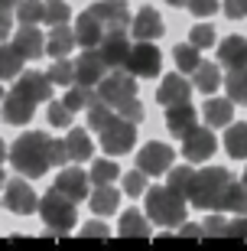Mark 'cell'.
<instances>
[{
	"mask_svg": "<svg viewBox=\"0 0 247 251\" xmlns=\"http://www.w3.org/2000/svg\"><path fill=\"white\" fill-rule=\"evenodd\" d=\"M176 160V150L169 147V144H163V140H150V144H143L137 153V170H143L147 176H159V173H166V170L173 167Z\"/></svg>",
	"mask_w": 247,
	"mask_h": 251,
	"instance_id": "cell-8",
	"label": "cell"
},
{
	"mask_svg": "<svg viewBox=\"0 0 247 251\" xmlns=\"http://www.w3.org/2000/svg\"><path fill=\"white\" fill-rule=\"evenodd\" d=\"M120 176V167L114 163V160H94L91 163V173H88V179H94V183H114V179Z\"/></svg>",
	"mask_w": 247,
	"mask_h": 251,
	"instance_id": "cell-38",
	"label": "cell"
},
{
	"mask_svg": "<svg viewBox=\"0 0 247 251\" xmlns=\"http://www.w3.org/2000/svg\"><path fill=\"white\" fill-rule=\"evenodd\" d=\"M91 13L101 20L104 33H114V29H127L130 26L127 0H98V3H91Z\"/></svg>",
	"mask_w": 247,
	"mask_h": 251,
	"instance_id": "cell-11",
	"label": "cell"
},
{
	"mask_svg": "<svg viewBox=\"0 0 247 251\" xmlns=\"http://www.w3.org/2000/svg\"><path fill=\"white\" fill-rule=\"evenodd\" d=\"M185 196L173 193L169 186H150L147 193V219L153 225H163V228H173V225L185 222Z\"/></svg>",
	"mask_w": 247,
	"mask_h": 251,
	"instance_id": "cell-3",
	"label": "cell"
},
{
	"mask_svg": "<svg viewBox=\"0 0 247 251\" xmlns=\"http://www.w3.org/2000/svg\"><path fill=\"white\" fill-rule=\"evenodd\" d=\"M10 29H13V17H10V7H0V43L10 36Z\"/></svg>",
	"mask_w": 247,
	"mask_h": 251,
	"instance_id": "cell-50",
	"label": "cell"
},
{
	"mask_svg": "<svg viewBox=\"0 0 247 251\" xmlns=\"http://www.w3.org/2000/svg\"><path fill=\"white\" fill-rule=\"evenodd\" d=\"M3 183H7V176H3V170H0V189H3Z\"/></svg>",
	"mask_w": 247,
	"mask_h": 251,
	"instance_id": "cell-56",
	"label": "cell"
},
{
	"mask_svg": "<svg viewBox=\"0 0 247 251\" xmlns=\"http://www.w3.org/2000/svg\"><path fill=\"white\" fill-rule=\"evenodd\" d=\"M101 36H104V26H101V20L91 13V7L82 10L78 13V20H75V43L82 49H91L101 43Z\"/></svg>",
	"mask_w": 247,
	"mask_h": 251,
	"instance_id": "cell-18",
	"label": "cell"
},
{
	"mask_svg": "<svg viewBox=\"0 0 247 251\" xmlns=\"http://www.w3.org/2000/svg\"><path fill=\"white\" fill-rule=\"evenodd\" d=\"M202 235H211V238H218V235H228V219L225 215H208L205 222H202Z\"/></svg>",
	"mask_w": 247,
	"mask_h": 251,
	"instance_id": "cell-46",
	"label": "cell"
},
{
	"mask_svg": "<svg viewBox=\"0 0 247 251\" xmlns=\"http://www.w3.org/2000/svg\"><path fill=\"white\" fill-rule=\"evenodd\" d=\"M117 205H120V193L111 183H101L91 193V212L94 215H111V212H117Z\"/></svg>",
	"mask_w": 247,
	"mask_h": 251,
	"instance_id": "cell-27",
	"label": "cell"
},
{
	"mask_svg": "<svg viewBox=\"0 0 247 251\" xmlns=\"http://www.w3.org/2000/svg\"><path fill=\"white\" fill-rule=\"evenodd\" d=\"M120 235H127V238H147L150 235V219L140 209H127V212L120 215Z\"/></svg>",
	"mask_w": 247,
	"mask_h": 251,
	"instance_id": "cell-30",
	"label": "cell"
},
{
	"mask_svg": "<svg viewBox=\"0 0 247 251\" xmlns=\"http://www.w3.org/2000/svg\"><path fill=\"white\" fill-rule=\"evenodd\" d=\"M3 160H7V144L0 140V163H3Z\"/></svg>",
	"mask_w": 247,
	"mask_h": 251,
	"instance_id": "cell-55",
	"label": "cell"
},
{
	"mask_svg": "<svg viewBox=\"0 0 247 251\" xmlns=\"http://www.w3.org/2000/svg\"><path fill=\"white\" fill-rule=\"evenodd\" d=\"M13 46H17L26 59L46 56V39H43V33L36 29V23H20L17 36H13Z\"/></svg>",
	"mask_w": 247,
	"mask_h": 251,
	"instance_id": "cell-20",
	"label": "cell"
},
{
	"mask_svg": "<svg viewBox=\"0 0 247 251\" xmlns=\"http://www.w3.org/2000/svg\"><path fill=\"white\" fill-rule=\"evenodd\" d=\"M55 189L62 196H68L72 202H82V199H88V173L78 170V167L62 170V173L55 176Z\"/></svg>",
	"mask_w": 247,
	"mask_h": 251,
	"instance_id": "cell-17",
	"label": "cell"
},
{
	"mask_svg": "<svg viewBox=\"0 0 247 251\" xmlns=\"http://www.w3.org/2000/svg\"><path fill=\"white\" fill-rule=\"evenodd\" d=\"M218 62L228 69L247 65V36H225L218 43Z\"/></svg>",
	"mask_w": 247,
	"mask_h": 251,
	"instance_id": "cell-22",
	"label": "cell"
},
{
	"mask_svg": "<svg viewBox=\"0 0 247 251\" xmlns=\"http://www.w3.org/2000/svg\"><path fill=\"white\" fill-rule=\"evenodd\" d=\"M218 209H231V212H238V215H247V186L244 183H238V179L231 176V183H228V189H225V196H221Z\"/></svg>",
	"mask_w": 247,
	"mask_h": 251,
	"instance_id": "cell-31",
	"label": "cell"
},
{
	"mask_svg": "<svg viewBox=\"0 0 247 251\" xmlns=\"http://www.w3.org/2000/svg\"><path fill=\"white\" fill-rule=\"evenodd\" d=\"M65 153H68V160H88L94 153V144H91V137H88V130H82V127H72L68 134H65Z\"/></svg>",
	"mask_w": 247,
	"mask_h": 251,
	"instance_id": "cell-25",
	"label": "cell"
},
{
	"mask_svg": "<svg viewBox=\"0 0 247 251\" xmlns=\"http://www.w3.org/2000/svg\"><path fill=\"white\" fill-rule=\"evenodd\" d=\"M124 69L130 75H137V78H153L163 69V52L153 46V39H137V46H130L127 52Z\"/></svg>",
	"mask_w": 247,
	"mask_h": 251,
	"instance_id": "cell-7",
	"label": "cell"
},
{
	"mask_svg": "<svg viewBox=\"0 0 247 251\" xmlns=\"http://www.w3.org/2000/svg\"><path fill=\"white\" fill-rule=\"evenodd\" d=\"M94 49H98L101 62L108 65V69H117V65L127 62L130 43H127V36H124V29H114V33H104V36H101V43Z\"/></svg>",
	"mask_w": 247,
	"mask_h": 251,
	"instance_id": "cell-12",
	"label": "cell"
},
{
	"mask_svg": "<svg viewBox=\"0 0 247 251\" xmlns=\"http://www.w3.org/2000/svg\"><path fill=\"white\" fill-rule=\"evenodd\" d=\"M94 92H98L101 101L117 104L120 98H130V95H137V75H130L124 65H117V69H108V72L101 75V82L94 85Z\"/></svg>",
	"mask_w": 247,
	"mask_h": 251,
	"instance_id": "cell-6",
	"label": "cell"
},
{
	"mask_svg": "<svg viewBox=\"0 0 247 251\" xmlns=\"http://www.w3.org/2000/svg\"><path fill=\"white\" fill-rule=\"evenodd\" d=\"M39 215H43V222H46L49 232L55 235H65V232H72V225L75 219H78V212H75V202L68 199V196H62L59 189H49L43 199H39Z\"/></svg>",
	"mask_w": 247,
	"mask_h": 251,
	"instance_id": "cell-4",
	"label": "cell"
},
{
	"mask_svg": "<svg viewBox=\"0 0 247 251\" xmlns=\"http://www.w3.org/2000/svg\"><path fill=\"white\" fill-rule=\"evenodd\" d=\"M98 134H101V150L111 153V157H120V153H127V150L137 144V124L124 121V118H117V114H114Z\"/></svg>",
	"mask_w": 247,
	"mask_h": 251,
	"instance_id": "cell-5",
	"label": "cell"
},
{
	"mask_svg": "<svg viewBox=\"0 0 247 251\" xmlns=\"http://www.w3.org/2000/svg\"><path fill=\"white\" fill-rule=\"evenodd\" d=\"M82 235H85V238H104V235H108V225L94 219V222H88V225L82 228Z\"/></svg>",
	"mask_w": 247,
	"mask_h": 251,
	"instance_id": "cell-49",
	"label": "cell"
},
{
	"mask_svg": "<svg viewBox=\"0 0 247 251\" xmlns=\"http://www.w3.org/2000/svg\"><path fill=\"white\" fill-rule=\"evenodd\" d=\"M75 85H88V88H94V85L101 82V75L108 72V65L101 62V56H98V49H85L82 56L75 59Z\"/></svg>",
	"mask_w": 247,
	"mask_h": 251,
	"instance_id": "cell-13",
	"label": "cell"
},
{
	"mask_svg": "<svg viewBox=\"0 0 247 251\" xmlns=\"http://www.w3.org/2000/svg\"><path fill=\"white\" fill-rule=\"evenodd\" d=\"M124 193L127 196H143L147 193V173H143V170H130V173H124Z\"/></svg>",
	"mask_w": 247,
	"mask_h": 251,
	"instance_id": "cell-43",
	"label": "cell"
},
{
	"mask_svg": "<svg viewBox=\"0 0 247 251\" xmlns=\"http://www.w3.org/2000/svg\"><path fill=\"white\" fill-rule=\"evenodd\" d=\"M179 232H182L185 238H195V235H202V225H192V222H179Z\"/></svg>",
	"mask_w": 247,
	"mask_h": 251,
	"instance_id": "cell-52",
	"label": "cell"
},
{
	"mask_svg": "<svg viewBox=\"0 0 247 251\" xmlns=\"http://www.w3.org/2000/svg\"><path fill=\"white\" fill-rule=\"evenodd\" d=\"M166 173H169V183H166V186L173 189V193H179V196L189 193V183H192V173H195L192 167H176V170L169 167Z\"/></svg>",
	"mask_w": 247,
	"mask_h": 251,
	"instance_id": "cell-39",
	"label": "cell"
},
{
	"mask_svg": "<svg viewBox=\"0 0 247 251\" xmlns=\"http://www.w3.org/2000/svg\"><path fill=\"white\" fill-rule=\"evenodd\" d=\"M241 183H244V186H247V167H244V176H241Z\"/></svg>",
	"mask_w": 247,
	"mask_h": 251,
	"instance_id": "cell-57",
	"label": "cell"
},
{
	"mask_svg": "<svg viewBox=\"0 0 247 251\" xmlns=\"http://www.w3.org/2000/svg\"><path fill=\"white\" fill-rule=\"evenodd\" d=\"M98 98V92L94 88H88V85H68V95L62 98V104L68 108V111H82V108H88V104Z\"/></svg>",
	"mask_w": 247,
	"mask_h": 251,
	"instance_id": "cell-33",
	"label": "cell"
},
{
	"mask_svg": "<svg viewBox=\"0 0 247 251\" xmlns=\"http://www.w3.org/2000/svg\"><path fill=\"white\" fill-rule=\"evenodd\" d=\"M49 163H52V167H65V163H68L65 144H62V140H55V137H49Z\"/></svg>",
	"mask_w": 247,
	"mask_h": 251,
	"instance_id": "cell-47",
	"label": "cell"
},
{
	"mask_svg": "<svg viewBox=\"0 0 247 251\" xmlns=\"http://www.w3.org/2000/svg\"><path fill=\"white\" fill-rule=\"evenodd\" d=\"M114 118V108H111L108 101H101V98H94L91 104H88V127L91 130H101L104 124Z\"/></svg>",
	"mask_w": 247,
	"mask_h": 251,
	"instance_id": "cell-37",
	"label": "cell"
},
{
	"mask_svg": "<svg viewBox=\"0 0 247 251\" xmlns=\"http://www.w3.org/2000/svg\"><path fill=\"white\" fill-rule=\"evenodd\" d=\"M75 46H78V43H75V29L65 26V23H55L49 39H46V52L52 59H62V56H68Z\"/></svg>",
	"mask_w": 247,
	"mask_h": 251,
	"instance_id": "cell-23",
	"label": "cell"
},
{
	"mask_svg": "<svg viewBox=\"0 0 247 251\" xmlns=\"http://www.w3.org/2000/svg\"><path fill=\"white\" fill-rule=\"evenodd\" d=\"M192 75H195L192 88H199V92H205V95H211V92H218V88H221V72H218V65L199 62V65L192 69Z\"/></svg>",
	"mask_w": 247,
	"mask_h": 251,
	"instance_id": "cell-28",
	"label": "cell"
},
{
	"mask_svg": "<svg viewBox=\"0 0 247 251\" xmlns=\"http://www.w3.org/2000/svg\"><path fill=\"white\" fill-rule=\"evenodd\" d=\"M23 62H26V56L13 43H0V78H17Z\"/></svg>",
	"mask_w": 247,
	"mask_h": 251,
	"instance_id": "cell-29",
	"label": "cell"
},
{
	"mask_svg": "<svg viewBox=\"0 0 247 251\" xmlns=\"http://www.w3.org/2000/svg\"><path fill=\"white\" fill-rule=\"evenodd\" d=\"M228 85V98L234 104H247V65L241 69H228V78H221Z\"/></svg>",
	"mask_w": 247,
	"mask_h": 251,
	"instance_id": "cell-32",
	"label": "cell"
},
{
	"mask_svg": "<svg viewBox=\"0 0 247 251\" xmlns=\"http://www.w3.org/2000/svg\"><path fill=\"white\" fill-rule=\"evenodd\" d=\"M13 92L39 104V101H49V95H52V82H49V75H43V72H23L17 78V85H13Z\"/></svg>",
	"mask_w": 247,
	"mask_h": 251,
	"instance_id": "cell-15",
	"label": "cell"
},
{
	"mask_svg": "<svg viewBox=\"0 0 247 251\" xmlns=\"http://www.w3.org/2000/svg\"><path fill=\"white\" fill-rule=\"evenodd\" d=\"M215 147H218L215 134L205 130V127H199V124L182 137V157L189 160V163H205L208 157H215Z\"/></svg>",
	"mask_w": 247,
	"mask_h": 251,
	"instance_id": "cell-10",
	"label": "cell"
},
{
	"mask_svg": "<svg viewBox=\"0 0 247 251\" xmlns=\"http://www.w3.org/2000/svg\"><path fill=\"white\" fill-rule=\"evenodd\" d=\"M46 75H49V82H52V85H72L75 82V65L62 56V59H55V65L49 69Z\"/></svg>",
	"mask_w": 247,
	"mask_h": 251,
	"instance_id": "cell-40",
	"label": "cell"
},
{
	"mask_svg": "<svg viewBox=\"0 0 247 251\" xmlns=\"http://www.w3.org/2000/svg\"><path fill=\"white\" fill-rule=\"evenodd\" d=\"M185 7L192 10V17H199V20H208L211 13H218V10H221V0H189Z\"/></svg>",
	"mask_w": 247,
	"mask_h": 251,
	"instance_id": "cell-45",
	"label": "cell"
},
{
	"mask_svg": "<svg viewBox=\"0 0 247 251\" xmlns=\"http://www.w3.org/2000/svg\"><path fill=\"white\" fill-rule=\"evenodd\" d=\"M0 101H3V121L13 124V127L29 124V121H33V114H36V101H29V98H23V95H17V92L3 95Z\"/></svg>",
	"mask_w": 247,
	"mask_h": 251,
	"instance_id": "cell-16",
	"label": "cell"
},
{
	"mask_svg": "<svg viewBox=\"0 0 247 251\" xmlns=\"http://www.w3.org/2000/svg\"><path fill=\"white\" fill-rule=\"evenodd\" d=\"M0 98H3V88H0Z\"/></svg>",
	"mask_w": 247,
	"mask_h": 251,
	"instance_id": "cell-58",
	"label": "cell"
},
{
	"mask_svg": "<svg viewBox=\"0 0 247 251\" xmlns=\"http://www.w3.org/2000/svg\"><path fill=\"white\" fill-rule=\"evenodd\" d=\"M199 124V111H195L189 101H176V104H166V127L173 137L182 140L189 130Z\"/></svg>",
	"mask_w": 247,
	"mask_h": 251,
	"instance_id": "cell-14",
	"label": "cell"
},
{
	"mask_svg": "<svg viewBox=\"0 0 247 251\" xmlns=\"http://www.w3.org/2000/svg\"><path fill=\"white\" fill-rule=\"evenodd\" d=\"M72 114L75 111H68L62 101H52L46 108V118H49V124H52V127H72Z\"/></svg>",
	"mask_w": 247,
	"mask_h": 251,
	"instance_id": "cell-42",
	"label": "cell"
},
{
	"mask_svg": "<svg viewBox=\"0 0 247 251\" xmlns=\"http://www.w3.org/2000/svg\"><path fill=\"white\" fill-rule=\"evenodd\" d=\"M231 183V173L225 167H202L192 173V183H189V193H185V202L199 205V209H218L221 196Z\"/></svg>",
	"mask_w": 247,
	"mask_h": 251,
	"instance_id": "cell-2",
	"label": "cell"
},
{
	"mask_svg": "<svg viewBox=\"0 0 247 251\" xmlns=\"http://www.w3.org/2000/svg\"><path fill=\"white\" fill-rule=\"evenodd\" d=\"M225 13L231 20H244L247 17V0H225Z\"/></svg>",
	"mask_w": 247,
	"mask_h": 251,
	"instance_id": "cell-48",
	"label": "cell"
},
{
	"mask_svg": "<svg viewBox=\"0 0 247 251\" xmlns=\"http://www.w3.org/2000/svg\"><path fill=\"white\" fill-rule=\"evenodd\" d=\"M202 114H205V124L208 127H225L234 118V101L231 98H211V101H205Z\"/></svg>",
	"mask_w": 247,
	"mask_h": 251,
	"instance_id": "cell-24",
	"label": "cell"
},
{
	"mask_svg": "<svg viewBox=\"0 0 247 251\" xmlns=\"http://www.w3.org/2000/svg\"><path fill=\"white\" fill-rule=\"evenodd\" d=\"M173 59H176V69H179V72H192L195 65L202 62L199 49H195L192 43H179V46L173 49Z\"/></svg>",
	"mask_w": 247,
	"mask_h": 251,
	"instance_id": "cell-35",
	"label": "cell"
},
{
	"mask_svg": "<svg viewBox=\"0 0 247 251\" xmlns=\"http://www.w3.org/2000/svg\"><path fill=\"white\" fill-rule=\"evenodd\" d=\"M189 95H192V82L173 72V75H166L163 82H159L156 101L159 104H176V101H189Z\"/></svg>",
	"mask_w": 247,
	"mask_h": 251,
	"instance_id": "cell-21",
	"label": "cell"
},
{
	"mask_svg": "<svg viewBox=\"0 0 247 251\" xmlns=\"http://www.w3.org/2000/svg\"><path fill=\"white\" fill-rule=\"evenodd\" d=\"M225 150L228 157L234 160H244L247 157V121H238V124H225Z\"/></svg>",
	"mask_w": 247,
	"mask_h": 251,
	"instance_id": "cell-26",
	"label": "cell"
},
{
	"mask_svg": "<svg viewBox=\"0 0 247 251\" xmlns=\"http://www.w3.org/2000/svg\"><path fill=\"white\" fill-rule=\"evenodd\" d=\"M111 108H114V114H117V118H124V121H134V124H140L143 121V104L137 101V95H130V98H120L117 104H111Z\"/></svg>",
	"mask_w": 247,
	"mask_h": 251,
	"instance_id": "cell-36",
	"label": "cell"
},
{
	"mask_svg": "<svg viewBox=\"0 0 247 251\" xmlns=\"http://www.w3.org/2000/svg\"><path fill=\"white\" fill-rule=\"evenodd\" d=\"M189 43H192L195 49L215 46V26H208V23H199V26H192V36H189Z\"/></svg>",
	"mask_w": 247,
	"mask_h": 251,
	"instance_id": "cell-44",
	"label": "cell"
},
{
	"mask_svg": "<svg viewBox=\"0 0 247 251\" xmlns=\"http://www.w3.org/2000/svg\"><path fill=\"white\" fill-rule=\"evenodd\" d=\"M7 160L13 163L20 176L26 179H39L46 176V170L52 167L49 163V134L46 130H26L13 140V147L7 150Z\"/></svg>",
	"mask_w": 247,
	"mask_h": 251,
	"instance_id": "cell-1",
	"label": "cell"
},
{
	"mask_svg": "<svg viewBox=\"0 0 247 251\" xmlns=\"http://www.w3.org/2000/svg\"><path fill=\"white\" fill-rule=\"evenodd\" d=\"M166 3H169V7H185L189 0H166Z\"/></svg>",
	"mask_w": 247,
	"mask_h": 251,
	"instance_id": "cell-53",
	"label": "cell"
},
{
	"mask_svg": "<svg viewBox=\"0 0 247 251\" xmlns=\"http://www.w3.org/2000/svg\"><path fill=\"white\" fill-rule=\"evenodd\" d=\"M130 33L137 39H159L166 33V26H163V17L156 13L153 7H143V10H137V17L130 20Z\"/></svg>",
	"mask_w": 247,
	"mask_h": 251,
	"instance_id": "cell-19",
	"label": "cell"
},
{
	"mask_svg": "<svg viewBox=\"0 0 247 251\" xmlns=\"http://www.w3.org/2000/svg\"><path fill=\"white\" fill-rule=\"evenodd\" d=\"M72 20V10L65 0H43V23L55 26V23H68Z\"/></svg>",
	"mask_w": 247,
	"mask_h": 251,
	"instance_id": "cell-34",
	"label": "cell"
},
{
	"mask_svg": "<svg viewBox=\"0 0 247 251\" xmlns=\"http://www.w3.org/2000/svg\"><path fill=\"white\" fill-rule=\"evenodd\" d=\"M17 3H20V0H0V7H10V10L17 7Z\"/></svg>",
	"mask_w": 247,
	"mask_h": 251,
	"instance_id": "cell-54",
	"label": "cell"
},
{
	"mask_svg": "<svg viewBox=\"0 0 247 251\" xmlns=\"http://www.w3.org/2000/svg\"><path fill=\"white\" fill-rule=\"evenodd\" d=\"M36 193H33V186L29 183H23L17 173V179H7L3 183V209H10L13 215H29V212H36Z\"/></svg>",
	"mask_w": 247,
	"mask_h": 251,
	"instance_id": "cell-9",
	"label": "cell"
},
{
	"mask_svg": "<svg viewBox=\"0 0 247 251\" xmlns=\"http://www.w3.org/2000/svg\"><path fill=\"white\" fill-rule=\"evenodd\" d=\"M228 235H238V238H247V219L238 215L234 222H228Z\"/></svg>",
	"mask_w": 247,
	"mask_h": 251,
	"instance_id": "cell-51",
	"label": "cell"
},
{
	"mask_svg": "<svg viewBox=\"0 0 247 251\" xmlns=\"http://www.w3.org/2000/svg\"><path fill=\"white\" fill-rule=\"evenodd\" d=\"M17 20L20 23H39V20H43V0H20L17 3Z\"/></svg>",
	"mask_w": 247,
	"mask_h": 251,
	"instance_id": "cell-41",
	"label": "cell"
}]
</instances>
